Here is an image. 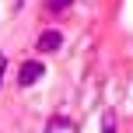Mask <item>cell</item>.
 Segmentation results:
<instances>
[{"mask_svg": "<svg viewBox=\"0 0 133 133\" xmlns=\"http://www.w3.org/2000/svg\"><path fill=\"white\" fill-rule=\"evenodd\" d=\"M42 74H46V66H42V60H28L25 66H21V74H18V84H21V88H32L35 81L42 77Z\"/></svg>", "mask_w": 133, "mask_h": 133, "instance_id": "obj_2", "label": "cell"}, {"mask_svg": "<svg viewBox=\"0 0 133 133\" xmlns=\"http://www.w3.org/2000/svg\"><path fill=\"white\" fill-rule=\"evenodd\" d=\"M60 46H63V32L60 28H46V32L35 39V49H39V53H56Z\"/></svg>", "mask_w": 133, "mask_h": 133, "instance_id": "obj_1", "label": "cell"}, {"mask_svg": "<svg viewBox=\"0 0 133 133\" xmlns=\"http://www.w3.org/2000/svg\"><path fill=\"white\" fill-rule=\"evenodd\" d=\"M46 133H77V123L66 119V116H53L46 123Z\"/></svg>", "mask_w": 133, "mask_h": 133, "instance_id": "obj_3", "label": "cell"}, {"mask_svg": "<svg viewBox=\"0 0 133 133\" xmlns=\"http://www.w3.org/2000/svg\"><path fill=\"white\" fill-rule=\"evenodd\" d=\"M4 77H7V56H0V88H4Z\"/></svg>", "mask_w": 133, "mask_h": 133, "instance_id": "obj_6", "label": "cell"}, {"mask_svg": "<svg viewBox=\"0 0 133 133\" xmlns=\"http://www.w3.org/2000/svg\"><path fill=\"white\" fill-rule=\"evenodd\" d=\"M70 4H74V0H46V7H49L53 14H63V11H70Z\"/></svg>", "mask_w": 133, "mask_h": 133, "instance_id": "obj_5", "label": "cell"}, {"mask_svg": "<svg viewBox=\"0 0 133 133\" xmlns=\"http://www.w3.org/2000/svg\"><path fill=\"white\" fill-rule=\"evenodd\" d=\"M116 130H119V119H116L112 109H105L102 112V133H116Z\"/></svg>", "mask_w": 133, "mask_h": 133, "instance_id": "obj_4", "label": "cell"}]
</instances>
